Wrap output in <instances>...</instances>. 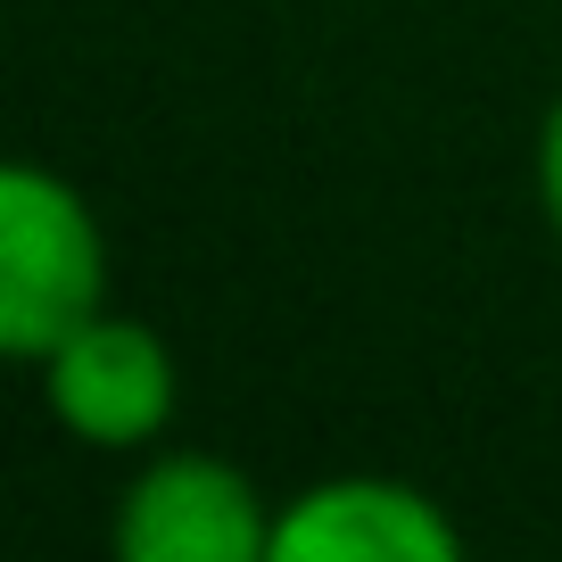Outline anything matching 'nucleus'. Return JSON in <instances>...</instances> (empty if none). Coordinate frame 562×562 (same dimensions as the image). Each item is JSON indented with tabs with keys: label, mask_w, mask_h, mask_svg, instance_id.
Listing matches in <instances>:
<instances>
[{
	"label": "nucleus",
	"mask_w": 562,
	"mask_h": 562,
	"mask_svg": "<svg viewBox=\"0 0 562 562\" xmlns=\"http://www.w3.org/2000/svg\"><path fill=\"white\" fill-rule=\"evenodd\" d=\"M108 306V232L58 166L18 158L0 175V348L25 372Z\"/></svg>",
	"instance_id": "f257e3e1"
},
{
	"label": "nucleus",
	"mask_w": 562,
	"mask_h": 562,
	"mask_svg": "<svg viewBox=\"0 0 562 562\" xmlns=\"http://www.w3.org/2000/svg\"><path fill=\"white\" fill-rule=\"evenodd\" d=\"M34 389L42 414L91 456H149L182 414V364L166 331H149L140 315H116V306L75 323L34 364Z\"/></svg>",
	"instance_id": "f03ea898"
},
{
	"label": "nucleus",
	"mask_w": 562,
	"mask_h": 562,
	"mask_svg": "<svg viewBox=\"0 0 562 562\" xmlns=\"http://www.w3.org/2000/svg\"><path fill=\"white\" fill-rule=\"evenodd\" d=\"M265 488L215 447H149L116 488L108 546L124 562H273Z\"/></svg>",
	"instance_id": "7ed1b4c3"
},
{
	"label": "nucleus",
	"mask_w": 562,
	"mask_h": 562,
	"mask_svg": "<svg viewBox=\"0 0 562 562\" xmlns=\"http://www.w3.org/2000/svg\"><path fill=\"white\" fill-rule=\"evenodd\" d=\"M463 521L397 472H331L281 496L273 562H456Z\"/></svg>",
	"instance_id": "20e7f679"
},
{
	"label": "nucleus",
	"mask_w": 562,
	"mask_h": 562,
	"mask_svg": "<svg viewBox=\"0 0 562 562\" xmlns=\"http://www.w3.org/2000/svg\"><path fill=\"white\" fill-rule=\"evenodd\" d=\"M529 182H538V215H546V232L562 240V91L546 100V124H538V158H529Z\"/></svg>",
	"instance_id": "39448f33"
}]
</instances>
